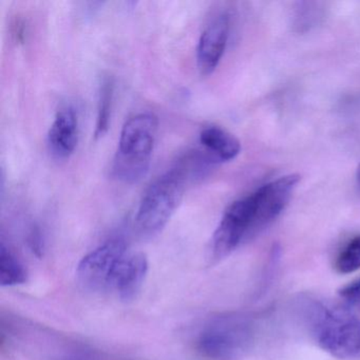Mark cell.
Wrapping results in <instances>:
<instances>
[{
    "instance_id": "cell-3",
    "label": "cell",
    "mask_w": 360,
    "mask_h": 360,
    "mask_svg": "<svg viewBox=\"0 0 360 360\" xmlns=\"http://www.w3.org/2000/svg\"><path fill=\"white\" fill-rule=\"evenodd\" d=\"M187 178L179 167L160 176L143 195L136 216L141 235L153 237L163 231L182 202Z\"/></svg>"
},
{
    "instance_id": "cell-8",
    "label": "cell",
    "mask_w": 360,
    "mask_h": 360,
    "mask_svg": "<svg viewBox=\"0 0 360 360\" xmlns=\"http://www.w3.org/2000/svg\"><path fill=\"white\" fill-rule=\"evenodd\" d=\"M229 35V16H217L200 37L197 62L200 72L210 75L216 70L226 49Z\"/></svg>"
},
{
    "instance_id": "cell-12",
    "label": "cell",
    "mask_w": 360,
    "mask_h": 360,
    "mask_svg": "<svg viewBox=\"0 0 360 360\" xmlns=\"http://www.w3.org/2000/svg\"><path fill=\"white\" fill-rule=\"evenodd\" d=\"M115 83L112 77H103L98 90V117H96V138H102L107 134L110 125L112 111Z\"/></svg>"
},
{
    "instance_id": "cell-16",
    "label": "cell",
    "mask_w": 360,
    "mask_h": 360,
    "mask_svg": "<svg viewBox=\"0 0 360 360\" xmlns=\"http://www.w3.org/2000/svg\"><path fill=\"white\" fill-rule=\"evenodd\" d=\"M305 7H303V3L300 4V8H299V14L297 15V26L300 29H302L303 27L307 28V27H311L313 25L314 22H316V8H309L311 4L304 3Z\"/></svg>"
},
{
    "instance_id": "cell-18",
    "label": "cell",
    "mask_w": 360,
    "mask_h": 360,
    "mask_svg": "<svg viewBox=\"0 0 360 360\" xmlns=\"http://www.w3.org/2000/svg\"><path fill=\"white\" fill-rule=\"evenodd\" d=\"M357 182H358V185H359V187H360V165L358 166V169H357Z\"/></svg>"
},
{
    "instance_id": "cell-19",
    "label": "cell",
    "mask_w": 360,
    "mask_h": 360,
    "mask_svg": "<svg viewBox=\"0 0 360 360\" xmlns=\"http://www.w3.org/2000/svg\"><path fill=\"white\" fill-rule=\"evenodd\" d=\"M359 305H360V303H359Z\"/></svg>"
},
{
    "instance_id": "cell-11",
    "label": "cell",
    "mask_w": 360,
    "mask_h": 360,
    "mask_svg": "<svg viewBox=\"0 0 360 360\" xmlns=\"http://www.w3.org/2000/svg\"><path fill=\"white\" fill-rule=\"evenodd\" d=\"M200 142L206 151L218 161H231L241 151L240 141L218 126L204 128L200 134Z\"/></svg>"
},
{
    "instance_id": "cell-4",
    "label": "cell",
    "mask_w": 360,
    "mask_h": 360,
    "mask_svg": "<svg viewBox=\"0 0 360 360\" xmlns=\"http://www.w3.org/2000/svg\"><path fill=\"white\" fill-rule=\"evenodd\" d=\"M311 326L318 345L338 359H360V319L340 309L311 305Z\"/></svg>"
},
{
    "instance_id": "cell-5",
    "label": "cell",
    "mask_w": 360,
    "mask_h": 360,
    "mask_svg": "<svg viewBox=\"0 0 360 360\" xmlns=\"http://www.w3.org/2000/svg\"><path fill=\"white\" fill-rule=\"evenodd\" d=\"M122 240H111L84 257L77 266L79 281L94 292L112 290L115 276L127 256Z\"/></svg>"
},
{
    "instance_id": "cell-17",
    "label": "cell",
    "mask_w": 360,
    "mask_h": 360,
    "mask_svg": "<svg viewBox=\"0 0 360 360\" xmlns=\"http://www.w3.org/2000/svg\"><path fill=\"white\" fill-rule=\"evenodd\" d=\"M29 244H30L33 252H37V255H39V252L43 250V239H41V231L37 227H34L31 231L30 235H29Z\"/></svg>"
},
{
    "instance_id": "cell-7",
    "label": "cell",
    "mask_w": 360,
    "mask_h": 360,
    "mask_svg": "<svg viewBox=\"0 0 360 360\" xmlns=\"http://www.w3.org/2000/svg\"><path fill=\"white\" fill-rule=\"evenodd\" d=\"M299 181L300 176L298 174H290L267 183L252 193L255 214L250 240L257 237L280 216L292 198Z\"/></svg>"
},
{
    "instance_id": "cell-13",
    "label": "cell",
    "mask_w": 360,
    "mask_h": 360,
    "mask_svg": "<svg viewBox=\"0 0 360 360\" xmlns=\"http://www.w3.org/2000/svg\"><path fill=\"white\" fill-rule=\"evenodd\" d=\"M27 280L24 265L14 256L4 242L0 245V284L13 286L22 284Z\"/></svg>"
},
{
    "instance_id": "cell-9",
    "label": "cell",
    "mask_w": 360,
    "mask_h": 360,
    "mask_svg": "<svg viewBox=\"0 0 360 360\" xmlns=\"http://www.w3.org/2000/svg\"><path fill=\"white\" fill-rule=\"evenodd\" d=\"M79 142V119L71 107L60 109L50 127L48 144L50 151L60 159H66L75 153Z\"/></svg>"
},
{
    "instance_id": "cell-10",
    "label": "cell",
    "mask_w": 360,
    "mask_h": 360,
    "mask_svg": "<svg viewBox=\"0 0 360 360\" xmlns=\"http://www.w3.org/2000/svg\"><path fill=\"white\" fill-rule=\"evenodd\" d=\"M147 271L148 261L145 255L128 254L117 271L112 290L122 300H132L142 288Z\"/></svg>"
},
{
    "instance_id": "cell-1",
    "label": "cell",
    "mask_w": 360,
    "mask_h": 360,
    "mask_svg": "<svg viewBox=\"0 0 360 360\" xmlns=\"http://www.w3.org/2000/svg\"><path fill=\"white\" fill-rule=\"evenodd\" d=\"M158 126V117L151 113L134 115L124 124L112 164V176L115 179L125 183H136L146 176Z\"/></svg>"
},
{
    "instance_id": "cell-15",
    "label": "cell",
    "mask_w": 360,
    "mask_h": 360,
    "mask_svg": "<svg viewBox=\"0 0 360 360\" xmlns=\"http://www.w3.org/2000/svg\"><path fill=\"white\" fill-rule=\"evenodd\" d=\"M341 298L347 300L352 304H359L360 303V277L352 281L347 285L343 286L339 290Z\"/></svg>"
},
{
    "instance_id": "cell-6",
    "label": "cell",
    "mask_w": 360,
    "mask_h": 360,
    "mask_svg": "<svg viewBox=\"0 0 360 360\" xmlns=\"http://www.w3.org/2000/svg\"><path fill=\"white\" fill-rule=\"evenodd\" d=\"M254 214L252 195L233 202L227 208L212 236V260L226 258L242 242L250 241Z\"/></svg>"
},
{
    "instance_id": "cell-14",
    "label": "cell",
    "mask_w": 360,
    "mask_h": 360,
    "mask_svg": "<svg viewBox=\"0 0 360 360\" xmlns=\"http://www.w3.org/2000/svg\"><path fill=\"white\" fill-rule=\"evenodd\" d=\"M335 269L338 273L347 275L360 269V236L349 240L337 257Z\"/></svg>"
},
{
    "instance_id": "cell-2",
    "label": "cell",
    "mask_w": 360,
    "mask_h": 360,
    "mask_svg": "<svg viewBox=\"0 0 360 360\" xmlns=\"http://www.w3.org/2000/svg\"><path fill=\"white\" fill-rule=\"evenodd\" d=\"M256 338L254 320L244 314H229L212 320L198 339V351L206 360H240Z\"/></svg>"
}]
</instances>
